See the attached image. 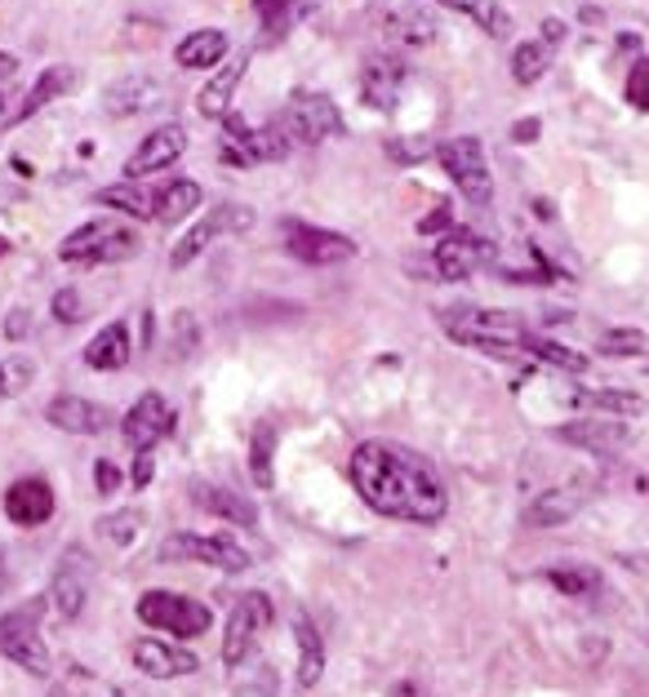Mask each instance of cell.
<instances>
[{"instance_id": "1", "label": "cell", "mask_w": 649, "mask_h": 697, "mask_svg": "<svg viewBox=\"0 0 649 697\" xmlns=\"http://www.w3.org/2000/svg\"><path fill=\"white\" fill-rule=\"evenodd\" d=\"M352 485L356 494L387 520L437 524L450 507V494L427 457L396 440H365L352 453Z\"/></svg>"}, {"instance_id": "2", "label": "cell", "mask_w": 649, "mask_h": 697, "mask_svg": "<svg viewBox=\"0 0 649 697\" xmlns=\"http://www.w3.org/2000/svg\"><path fill=\"white\" fill-rule=\"evenodd\" d=\"M446 333L463 346H476L485 356H516L525 352L529 329L512 311H485V307H454L441 316Z\"/></svg>"}, {"instance_id": "3", "label": "cell", "mask_w": 649, "mask_h": 697, "mask_svg": "<svg viewBox=\"0 0 649 697\" xmlns=\"http://www.w3.org/2000/svg\"><path fill=\"white\" fill-rule=\"evenodd\" d=\"M139 250V236L130 226H117V222H85L76 226L72 236L58 245V258L63 263H121Z\"/></svg>"}, {"instance_id": "4", "label": "cell", "mask_w": 649, "mask_h": 697, "mask_svg": "<svg viewBox=\"0 0 649 697\" xmlns=\"http://www.w3.org/2000/svg\"><path fill=\"white\" fill-rule=\"evenodd\" d=\"M139 622L156 627V631H169V635H205L209 631V609L200 600H187L178 591H147L139 605H134Z\"/></svg>"}, {"instance_id": "5", "label": "cell", "mask_w": 649, "mask_h": 697, "mask_svg": "<svg viewBox=\"0 0 649 697\" xmlns=\"http://www.w3.org/2000/svg\"><path fill=\"white\" fill-rule=\"evenodd\" d=\"M437 161L446 165V174L454 178V187L472 200V204H490L494 196V178H490V165H485V147L481 139H450L437 147Z\"/></svg>"}, {"instance_id": "6", "label": "cell", "mask_w": 649, "mask_h": 697, "mask_svg": "<svg viewBox=\"0 0 649 697\" xmlns=\"http://www.w3.org/2000/svg\"><path fill=\"white\" fill-rule=\"evenodd\" d=\"M0 653L10 662H19L32 675H50V649L41 640V622H36V605L14 609L0 618Z\"/></svg>"}, {"instance_id": "7", "label": "cell", "mask_w": 649, "mask_h": 697, "mask_svg": "<svg viewBox=\"0 0 649 697\" xmlns=\"http://www.w3.org/2000/svg\"><path fill=\"white\" fill-rule=\"evenodd\" d=\"M280 231H285V250L307 267H334L356 254V245L343 231H324V226H307V222H289V218L280 222Z\"/></svg>"}, {"instance_id": "8", "label": "cell", "mask_w": 649, "mask_h": 697, "mask_svg": "<svg viewBox=\"0 0 649 697\" xmlns=\"http://www.w3.org/2000/svg\"><path fill=\"white\" fill-rule=\"evenodd\" d=\"M280 130L289 139H298V143H324V139H334L343 130V115L324 93H294Z\"/></svg>"}, {"instance_id": "9", "label": "cell", "mask_w": 649, "mask_h": 697, "mask_svg": "<svg viewBox=\"0 0 649 697\" xmlns=\"http://www.w3.org/2000/svg\"><path fill=\"white\" fill-rule=\"evenodd\" d=\"M161 555H165V560L219 564V568H228V573L250 568V551H245L237 538H228V533H209V538H200V533H174V538L161 546Z\"/></svg>"}, {"instance_id": "10", "label": "cell", "mask_w": 649, "mask_h": 697, "mask_svg": "<svg viewBox=\"0 0 649 697\" xmlns=\"http://www.w3.org/2000/svg\"><path fill=\"white\" fill-rule=\"evenodd\" d=\"M254 222V213L245 209V204H223V209H213V213H205L191 231H187V236L169 250V267L174 272H183V267H191L200 254H205V245L213 241V236H219V231H241V226H250Z\"/></svg>"}, {"instance_id": "11", "label": "cell", "mask_w": 649, "mask_h": 697, "mask_svg": "<svg viewBox=\"0 0 649 697\" xmlns=\"http://www.w3.org/2000/svg\"><path fill=\"white\" fill-rule=\"evenodd\" d=\"M121 431H125V444L139 449V453H152L169 431H174V409L165 405V396L147 391L134 400V409L121 418Z\"/></svg>"}, {"instance_id": "12", "label": "cell", "mask_w": 649, "mask_h": 697, "mask_svg": "<svg viewBox=\"0 0 649 697\" xmlns=\"http://www.w3.org/2000/svg\"><path fill=\"white\" fill-rule=\"evenodd\" d=\"M267 622H272V605H267V596H258V591L241 596V600H237V609H232V618H228L223 662H228V666H241V662L250 657V649H254V635H258Z\"/></svg>"}, {"instance_id": "13", "label": "cell", "mask_w": 649, "mask_h": 697, "mask_svg": "<svg viewBox=\"0 0 649 697\" xmlns=\"http://www.w3.org/2000/svg\"><path fill=\"white\" fill-rule=\"evenodd\" d=\"M490 258H494V245L485 236H476V231H468V226H454L450 236L437 245V272H441V280H468Z\"/></svg>"}, {"instance_id": "14", "label": "cell", "mask_w": 649, "mask_h": 697, "mask_svg": "<svg viewBox=\"0 0 649 697\" xmlns=\"http://www.w3.org/2000/svg\"><path fill=\"white\" fill-rule=\"evenodd\" d=\"M89 555L85 551H63L58 568H54V587H50V600L58 609V618H80L85 613V600H89Z\"/></svg>"}, {"instance_id": "15", "label": "cell", "mask_w": 649, "mask_h": 697, "mask_svg": "<svg viewBox=\"0 0 649 697\" xmlns=\"http://www.w3.org/2000/svg\"><path fill=\"white\" fill-rule=\"evenodd\" d=\"M187 152V130L183 125H161L156 134H147V143L125 161V178L139 182L143 174H156V169H169L178 156Z\"/></svg>"}, {"instance_id": "16", "label": "cell", "mask_w": 649, "mask_h": 697, "mask_svg": "<svg viewBox=\"0 0 649 697\" xmlns=\"http://www.w3.org/2000/svg\"><path fill=\"white\" fill-rule=\"evenodd\" d=\"M6 516H10L19 529L45 524V520L54 516V489H50V480H41V476L14 480V485L6 489Z\"/></svg>"}, {"instance_id": "17", "label": "cell", "mask_w": 649, "mask_h": 697, "mask_svg": "<svg viewBox=\"0 0 649 697\" xmlns=\"http://www.w3.org/2000/svg\"><path fill=\"white\" fill-rule=\"evenodd\" d=\"M400 85H405V63L392 58V54H374L361 71V98L374 111H392L396 98H400Z\"/></svg>"}, {"instance_id": "18", "label": "cell", "mask_w": 649, "mask_h": 697, "mask_svg": "<svg viewBox=\"0 0 649 697\" xmlns=\"http://www.w3.org/2000/svg\"><path fill=\"white\" fill-rule=\"evenodd\" d=\"M45 418L67 435H102L107 427H112V413H107L102 405H94V400H85V396H58L45 409Z\"/></svg>"}, {"instance_id": "19", "label": "cell", "mask_w": 649, "mask_h": 697, "mask_svg": "<svg viewBox=\"0 0 649 697\" xmlns=\"http://www.w3.org/2000/svg\"><path fill=\"white\" fill-rule=\"evenodd\" d=\"M592 498V485H565V489H548V494H538L525 511V520L534 529H552V524H565L574 520Z\"/></svg>"}, {"instance_id": "20", "label": "cell", "mask_w": 649, "mask_h": 697, "mask_svg": "<svg viewBox=\"0 0 649 697\" xmlns=\"http://www.w3.org/2000/svg\"><path fill=\"white\" fill-rule=\"evenodd\" d=\"M130 657H134V666H139L143 675H152V679L191 675V671L200 666V662H196V653L174 649V644H165V640H139V644L130 649Z\"/></svg>"}, {"instance_id": "21", "label": "cell", "mask_w": 649, "mask_h": 697, "mask_svg": "<svg viewBox=\"0 0 649 697\" xmlns=\"http://www.w3.org/2000/svg\"><path fill=\"white\" fill-rule=\"evenodd\" d=\"M191 502H196L200 511H209V516L241 524V529H254V524H258L254 502H250V498H241V494H232V489H219V485L196 480V485H191Z\"/></svg>"}, {"instance_id": "22", "label": "cell", "mask_w": 649, "mask_h": 697, "mask_svg": "<svg viewBox=\"0 0 649 697\" xmlns=\"http://www.w3.org/2000/svg\"><path fill=\"white\" fill-rule=\"evenodd\" d=\"M85 365L98 369V374H117L130 365V329L125 324H107L89 338L85 346Z\"/></svg>"}, {"instance_id": "23", "label": "cell", "mask_w": 649, "mask_h": 697, "mask_svg": "<svg viewBox=\"0 0 649 697\" xmlns=\"http://www.w3.org/2000/svg\"><path fill=\"white\" fill-rule=\"evenodd\" d=\"M561 440H570L579 449H592V453H609V449L627 444V427L618 418H579V422L561 427Z\"/></svg>"}, {"instance_id": "24", "label": "cell", "mask_w": 649, "mask_h": 697, "mask_svg": "<svg viewBox=\"0 0 649 697\" xmlns=\"http://www.w3.org/2000/svg\"><path fill=\"white\" fill-rule=\"evenodd\" d=\"M156 102H161V85L152 76H125L117 85H107V93H102V107L112 115H134V111H147Z\"/></svg>"}, {"instance_id": "25", "label": "cell", "mask_w": 649, "mask_h": 697, "mask_svg": "<svg viewBox=\"0 0 649 697\" xmlns=\"http://www.w3.org/2000/svg\"><path fill=\"white\" fill-rule=\"evenodd\" d=\"M80 85V76H76V67H45L41 71V80L32 85V93H28V102L19 107V111H10V125H19V121H32V115L41 111V107H50L54 98H63L67 89H76Z\"/></svg>"}, {"instance_id": "26", "label": "cell", "mask_w": 649, "mask_h": 697, "mask_svg": "<svg viewBox=\"0 0 649 697\" xmlns=\"http://www.w3.org/2000/svg\"><path fill=\"white\" fill-rule=\"evenodd\" d=\"M245 67H250V54H237L232 63H223V71L213 76L205 89H200V98H196V107H200V115H223L228 107H232V93H237V85H241V76H245Z\"/></svg>"}, {"instance_id": "27", "label": "cell", "mask_w": 649, "mask_h": 697, "mask_svg": "<svg viewBox=\"0 0 649 697\" xmlns=\"http://www.w3.org/2000/svg\"><path fill=\"white\" fill-rule=\"evenodd\" d=\"M223 54H228V32L200 27V32H191V36L174 49V63H178V67H219Z\"/></svg>"}, {"instance_id": "28", "label": "cell", "mask_w": 649, "mask_h": 697, "mask_svg": "<svg viewBox=\"0 0 649 697\" xmlns=\"http://www.w3.org/2000/svg\"><path fill=\"white\" fill-rule=\"evenodd\" d=\"M294 635H298V684L316 688L320 675H324V640H320V631L311 627L307 613L294 618Z\"/></svg>"}, {"instance_id": "29", "label": "cell", "mask_w": 649, "mask_h": 697, "mask_svg": "<svg viewBox=\"0 0 649 697\" xmlns=\"http://www.w3.org/2000/svg\"><path fill=\"white\" fill-rule=\"evenodd\" d=\"M441 5L468 14V19L481 23V32L494 36V41H507V36H512V14L498 5V0H441Z\"/></svg>"}, {"instance_id": "30", "label": "cell", "mask_w": 649, "mask_h": 697, "mask_svg": "<svg viewBox=\"0 0 649 697\" xmlns=\"http://www.w3.org/2000/svg\"><path fill=\"white\" fill-rule=\"evenodd\" d=\"M548 583L561 596H570V600H592L601 591V573L592 564H552L548 568Z\"/></svg>"}, {"instance_id": "31", "label": "cell", "mask_w": 649, "mask_h": 697, "mask_svg": "<svg viewBox=\"0 0 649 697\" xmlns=\"http://www.w3.org/2000/svg\"><path fill=\"white\" fill-rule=\"evenodd\" d=\"M94 200H98V204H112V209H121V213H130V218H156V196H152V191H143L139 182L102 187Z\"/></svg>"}, {"instance_id": "32", "label": "cell", "mask_w": 649, "mask_h": 697, "mask_svg": "<svg viewBox=\"0 0 649 697\" xmlns=\"http://www.w3.org/2000/svg\"><path fill=\"white\" fill-rule=\"evenodd\" d=\"M272 453H276V427L272 422H258L254 427V440H250V476L258 489H272Z\"/></svg>"}, {"instance_id": "33", "label": "cell", "mask_w": 649, "mask_h": 697, "mask_svg": "<svg viewBox=\"0 0 649 697\" xmlns=\"http://www.w3.org/2000/svg\"><path fill=\"white\" fill-rule=\"evenodd\" d=\"M196 204H200V187L183 178V182H169V187L156 196V218H161V222H183Z\"/></svg>"}, {"instance_id": "34", "label": "cell", "mask_w": 649, "mask_h": 697, "mask_svg": "<svg viewBox=\"0 0 649 697\" xmlns=\"http://www.w3.org/2000/svg\"><path fill=\"white\" fill-rule=\"evenodd\" d=\"M548 67H552V45H543V41H529V45H520V49L512 54V76H516V85L543 80Z\"/></svg>"}, {"instance_id": "35", "label": "cell", "mask_w": 649, "mask_h": 697, "mask_svg": "<svg viewBox=\"0 0 649 697\" xmlns=\"http://www.w3.org/2000/svg\"><path fill=\"white\" fill-rule=\"evenodd\" d=\"M525 352L538 356V361H548V365H557V369H565V374H583V369H587V356L570 352V346H561V342H552V338H538V333L525 338Z\"/></svg>"}, {"instance_id": "36", "label": "cell", "mask_w": 649, "mask_h": 697, "mask_svg": "<svg viewBox=\"0 0 649 697\" xmlns=\"http://www.w3.org/2000/svg\"><path fill=\"white\" fill-rule=\"evenodd\" d=\"M387 36L396 45H427L431 36H437V23H431L422 10H405V14H392L387 19Z\"/></svg>"}, {"instance_id": "37", "label": "cell", "mask_w": 649, "mask_h": 697, "mask_svg": "<svg viewBox=\"0 0 649 697\" xmlns=\"http://www.w3.org/2000/svg\"><path fill=\"white\" fill-rule=\"evenodd\" d=\"M139 529H143V511H139V507H125V511H117V516H102V520H98V533L112 542V546H130V542L139 538Z\"/></svg>"}, {"instance_id": "38", "label": "cell", "mask_w": 649, "mask_h": 697, "mask_svg": "<svg viewBox=\"0 0 649 697\" xmlns=\"http://www.w3.org/2000/svg\"><path fill=\"white\" fill-rule=\"evenodd\" d=\"M583 405L601 409V413H614V418H631L645 409V400L636 391H583Z\"/></svg>"}, {"instance_id": "39", "label": "cell", "mask_w": 649, "mask_h": 697, "mask_svg": "<svg viewBox=\"0 0 649 697\" xmlns=\"http://www.w3.org/2000/svg\"><path fill=\"white\" fill-rule=\"evenodd\" d=\"M254 10H258V19H263V32L276 41V36L289 32V23H294V14H298V0H254Z\"/></svg>"}, {"instance_id": "40", "label": "cell", "mask_w": 649, "mask_h": 697, "mask_svg": "<svg viewBox=\"0 0 649 697\" xmlns=\"http://www.w3.org/2000/svg\"><path fill=\"white\" fill-rule=\"evenodd\" d=\"M32 361H23V356H6L0 361V400H10V396H23L28 387H32Z\"/></svg>"}, {"instance_id": "41", "label": "cell", "mask_w": 649, "mask_h": 697, "mask_svg": "<svg viewBox=\"0 0 649 697\" xmlns=\"http://www.w3.org/2000/svg\"><path fill=\"white\" fill-rule=\"evenodd\" d=\"M645 346H649V338L640 329H609V333H601V356H636V352H645Z\"/></svg>"}, {"instance_id": "42", "label": "cell", "mask_w": 649, "mask_h": 697, "mask_svg": "<svg viewBox=\"0 0 649 697\" xmlns=\"http://www.w3.org/2000/svg\"><path fill=\"white\" fill-rule=\"evenodd\" d=\"M387 156L400 161V165H414V161L431 156V143L427 139H396V143H387Z\"/></svg>"}, {"instance_id": "43", "label": "cell", "mask_w": 649, "mask_h": 697, "mask_svg": "<svg viewBox=\"0 0 649 697\" xmlns=\"http://www.w3.org/2000/svg\"><path fill=\"white\" fill-rule=\"evenodd\" d=\"M94 485H98V494H117L121 472H117L112 457H98V462H94Z\"/></svg>"}, {"instance_id": "44", "label": "cell", "mask_w": 649, "mask_h": 697, "mask_svg": "<svg viewBox=\"0 0 649 697\" xmlns=\"http://www.w3.org/2000/svg\"><path fill=\"white\" fill-rule=\"evenodd\" d=\"M54 320H63V324H76V320H80V298H76V289H58V294H54Z\"/></svg>"}, {"instance_id": "45", "label": "cell", "mask_w": 649, "mask_h": 697, "mask_svg": "<svg viewBox=\"0 0 649 697\" xmlns=\"http://www.w3.org/2000/svg\"><path fill=\"white\" fill-rule=\"evenodd\" d=\"M627 98L649 111V63H636V71H631V80H627Z\"/></svg>"}, {"instance_id": "46", "label": "cell", "mask_w": 649, "mask_h": 697, "mask_svg": "<svg viewBox=\"0 0 649 697\" xmlns=\"http://www.w3.org/2000/svg\"><path fill=\"white\" fill-rule=\"evenodd\" d=\"M152 476H156L152 453H139V457H134V485H139V489H147V485H152Z\"/></svg>"}, {"instance_id": "47", "label": "cell", "mask_w": 649, "mask_h": 697, "mask_svg": "<svg viewBox=\"0 0 649 697\" xmlns=\"http://www.w3.org/2000/svg\"><path fill=\"white\" fill-rule=\"evenodd\" d=\"M446 226H450V209H446V204H437V213H427V218L418 222L422 236H431V231H446Z\"/></svg>"}, {"instance_id": "48", "label": "cell", "mask_w": 649, "mask_h": 697, "mask_svg": "<svg viewBox=\"0 0 649 697\" xmlns=\"http://www.w3.org/2000/svg\"><path fill=\"white\" fill-rule=\"evenodd\" d=\"M28 329H32V311H23V307H19V311H10V320H6V338H23Z\"/></svg>"}, {"instance_id": "49", "label": "cell", "mask_w": 649, "mask_h": 697, "mask_svg": "<svg viewBox=\"0 0 649 697\" xmlns=\"http://www.w3.org/2000/svg\"><path fill=\"white\" fill-rule=\"evenodd\" d=\"M387 697H431V693H427L418 679H400V684H392V693H387Z\"/></svg>"}, {"instance_id": "50", "label": "cell", "mask_w": 649, "mask_h": 697, "mask_svg": "<svg viewBox=\"0 0 649 697\" xmlns=\"http://www.w3.org/2000/svg\"><path fill=\"white\" fill-rule=\"evenodd\" d=\"M538 130H543V125H538V121H534V115H529V121H516L512 139H516V143H534V139H538Z\"/></svg>"}, {"instance_id": "51", "label": "cell", "mask_w": 649, "mask_h": 697, "mask_svg": "<svg viewBox=\"0 0 649 697\" xmlns=\"http://www.w3.org/2000/svg\"><path fill=\"white\" fill-rule=\"evenodd\" d=\"M561 41H565V23L548 19V23H543V45H561Z\"/></svg>"}, {"instance_id": "52", "label": "cell", "mask_w": 649, "mask_h": 697, "mask_svg": "<svg viewBox=\"0 0 649 697\" xmlns=\"http://www.w3.org/2000/svg\"><path fill=\"white\" fill-rule=\"evenodd\" d=\"M19 71V58L14 54H6V49H0V80H10Z\"/></svg>"}, {"instance_id": "53", "label": "cell", "mask_w": 649, "mask_h": 697, "mask_svg": "<svg viewBox=\"0 0 649 697\" xmlns=\"http://www.w3.org/2000/svg\"><path fill=\"white\" fill-rule=\"evenodd\" d=\"M10 587V568H6V555H0V591Z\"/></svg>"}, {"instance_id": "54", "label": "cell", "mask_w": 649, "mask_h": 697, "mask_svg": "<svg viewBox=\"0 0 649 697\" xmlns=\"http://www.w3.org/2000/svg\"><path fill=\"white\" fill-rule=\"evenodd\" d=\"M0 254H10V241H6V236H0Z\"/></svg>"}]
</instances>
